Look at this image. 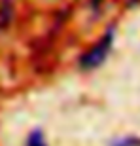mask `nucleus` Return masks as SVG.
<instances>
[{"label":"nucleus","instance_id":"obj_1","mask_svg":"<svg viewBox=\"0 0 140 146\" xmlns=\"http://www.w3.org/2000/svg\"><path fill=\"white\" fill-rule=\"evenodd\" d=\"M114 34H116L114 29H108L106 33L81 55L80 61H78L81 70H95V68L104 65V61L108 59V55L114 48Z\"/></svg>","mask_w":140,"mask_h":146},{"label":"nucleus","instance_id":"obj_2","mask_svg":"<svg viewBox=\"0 0 140 146\" xmlns=\"http://www.w3.org/2000/svg\"><path fill=\"white\" fill-rule=\"evenodd\" d=\"M27 146H48L46 139H44V133L40 129H34L30 131V135L27 139Z\"/></svg>","mask_w":140,"mask_h":146},{"label":"nucleus","instance_id":"obj_3","mask_svg":"<svg viewBox=\"0 0 140 146\" xmlns=\"http://www.w3.org/2000/svg\"><path fill=\"white\" fill-rule=\"evenodd\" d=\"M112 146H140V139H136V137H123V139L114 141Z\"/></svg>","mask_w":140,"mask_h":146},{"label":"nucleus","instance_id":"obj_4","mask_svg":"<svg viewBox=\"0 0 140 146\" xmlns=\"http://www.w3.org/2000/svg\"><path fill=\"white\" fill-rule=\"evenodd\" d=\"M104 0H91V8H95V10H98V6L102 4Z\"/></svg>","mask_w":140,"mask_h":146}]
</instances>
